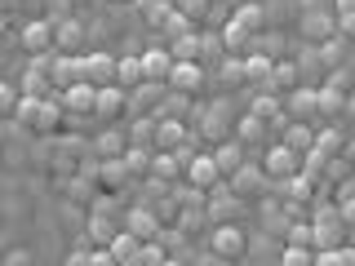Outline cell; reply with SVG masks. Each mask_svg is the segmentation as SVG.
<instances>
[{"mask_svg":"<svg viewBox=\"0 0 355 266\" xmlns=\"http://www.w3.org/2000/svg\"><path fill=\"white\" fill-rule=\"evenodd\" d=\"M98 177H103L107 191H116V186L129 177V164H125V160H103V173H98Z\"/></svg>","mask_w":355,"mask_h":266,"instance_id":"29","label":"cell"},{"mask_svg":"<svg viewBox=\"0 0 355 266\" xmlns=\"http://www.w3.org/2000/svg\"><path fill=\"white\" fill-rule=\"evenodd\" d=\"M18 44L31 53V58H44V53L53 49V22L49 18H31L27 27L18 31Z\"/></svg>","mask_w":355,"mask_h":266,"instance_id":"6","label":"cell"},{"mask_svg":"<svg viewBox=\"0 0 355 266\" xmlns=\"http://www.w3.org/2000/svg\"><path fill=\"white\" fill-rule=\"evenodd\" d=\"M209 9H214V0H182V9H178V14L191 22V18H200V14H209Z\"/></svg>","mask_w":355,"mask_h":266,"instance_id":"37","label":"cell"},{"mask_svg":"<svg viewBox=\"0 0 355 266\" xmlns=\"http://www.w3.org/2000/svg\"><path fill=\"white\" fill-rule=\"evenodd\" d=\"M62 266H89V253L85 249H76V253H67V262Z\"/></svg>","mask_w":355,"mask_h":266,"instance_id":"46","label":"cell"},{"mask_svg":"<svg viewBox=\"0 0 355 266\" xmlns=\"http://www.w3.org/2000/svg\"><path fill=\"white\" fill-rule=\"evenodd\" d=\"M262 125H266V120H258V116H244V120H240V142H253V138L262 133Z\"/></svg>","mask_w":355,"mask_h":266,"instance_id":"40","label":"cell"},{"mask_svg":"<svg viewBox=\"0 0 355 266\" xmlns=\"http://www.w3.org/2000/svg\"><path fill=\"white\" fill-rule=\"evenodd\" d=\"M120 111H129V89H120V85H103V89H98V103H94V116L116 120Z\"/></svg>","mask_w":355,"mask_h":266,"instance_id":"10","label":"cell"},{"mask_svg":"<svg viewBox=\"0 0 355 266\" xmlns=\"http://www.w3.org/2000/svg\"><path fill=\"white\" fill-rule=\"evenodd\" d=\"M80 44H85V22L80 18H58V22H53V49L76 53Z\"/></svg>","mask_w":355,"mask_h":266,"instance_id":"12","label":"cell"},{"mask_svg":"<svg viewBox=\"0 0 355 266\" xmlns=\"http://www.w3.org/2000/svg\"><path fill=\"white\" fill-rule=\"evenodd\" d=\"M320 111H324V116H333V111H347V103H342L338 89H320Z\"/></svg>","mask_w":355,"mask_h":266,"instance_id":"36","label":"cell"},{"mask_svg":"<svg viewBox=\"0 0 355 266\" xmlns=\"http://www.w3.org/2000/svg\"><path fill=\"white\" fill-rule=\"evenodd\" d=\"M155 142H160V151H182L187 125L182 120H155Z\"/></svg>","mask_w":355,"mask_h":266,"instance_id":"20","label":"cell"},{"mask_svg":"<svg viewBox=\"0 0 355 266\" xmlns=\"http://www.w3.org/2000/svg\"><path fill=\"white\" fill-rule=\"evenodd\" d=\"M5 31H9V14H0V40H5Z\"/></svg>","mask_w":355,"mask_h":266,"instance_id":"48","label":"cell"},{"mask_svg":"<svg viewBox=\"0 0 355 266\" xmlns=\"http://www.w3.org/2000/svg\"><path fill=\"white\" fill-rule=\"evenodd\" d=\"M320 116V89H293L288 94V120H311Z\"/></svg>","mask_w":355,"mask_h":266,"instance_id":"16","label":"cell"},{"mask_svg":"<svg viewBox=\"0 0 355 266\" xmlns=\"http://www.w3.org/2000/svg\"><path fill=\"white\" fill-rule=\"evenodd\" d=\"M111 5H125V0H111Z\"/></svg>","mask_w":355,"mask_h":266,"instance_id":"53","label":"cell"},{"mask_svg":"<svg viewBox=\"0 0 355 266\" xmlns=\"http://www.w3.org/2000/svg\"><path fill=\"white\" fill-rule=\"evenodd\" d=\"M89 266H120V262L111 258V249H94L89 253Z\"/></svg>","mask_w":355,"mask_h":266,"instance_id":"43","label":"cell"},{"mask_svg":"<svg viewBox=\"0 0 355 266\" xmlns=\"http://www.w3.org/2000/svg\"><path fill=\"white\" fill-rule=\"evenodd\" d=\"M164 266H187V262L182 258H164Z\"/></svg>","mask_w":355,"mask_h":266,"instance_id":"50","label":"cell"},{"mask_svg":"<svg viewBox=\"0 0 355 266\" xmlns=\"http://www.w3.org/2000/svg\"><path fill=\"white\" fill-rule=\"evenodd\" d=\"M178 173H187V164L178 160L173 151H155L151 155V177H160V182H178Z\"/></svg>","mask_w":355,"mask_h":266,"instance_id":"22","label":"cell"},{"mask_svg":"<svg viewBox=\"0 0 355 266\" xmlns=\"http://www.w3.org/2000/svg\"><path fill=\"white\" fill-rule=\"evenodd\" d=\"M49 80L53 89H71L85 80V53H58V58H49Z\"/></svg>","mask_w":355,"mask_h":266,"instance_id":"7","label":"cell"},{"mask_svg":"<svg viewBox=\"0 0 355 266\" xmlns=\"http://www.w3.org/2000/svg\"><path fill=\"white\" fill-rule=\"evenodd\" d=\"M44 107H49V98H27V94H22V98H18V111H14V120H18L22 129H36V133H40Z\"/></svg>","mask_w":355,"mask_h":266,"instance_id":"18","label":"cell"},{"mask_svg":"<svg viewBox=\"0 0 355 266\" xmlns=\"http://www.w3.org/2000/svg\"><path fill=\"white\" fill-rule=\"evenodd\" d=\"M236 22H244V27L253 31V36H258L262 31V22H266V14H262V5H236V14H231Z\"/></svg>","mask_w":355,"mask_h":266,"instance_id":"30","label":"cell"},{"mask_svg":"<svg viewBox=\"0 0 355 266\" xmlns=\"http://www.w3.org/2000/svg\"><path fill=\"white\" fill-rule=\"evenodd\" d=\"M222 76H227L231 85H240V80H244V62H236V58H231V62H227V71H222Z\"/></svg>","mask_w":355,"mask_h":266,"instance_id":"45","label":"cell"},{"mask_svg":"<svg viewBox=\"0 0 355 266\" xmlns=\"http://www.w3.org/2000/svg\"><path fill=\"white\" fill-rule=\"evenodd\" d=\"M338 5V14H355V0H333Z\"/></svg>","mask_w":355,"mask_h":266,"instance_id":"47","label":"cell"},{"mask_svg":"<svg viewBox=\"0 0 355 266\" xmlns=\"http://www.w3.org/2000/svg\"><path fill=\"white\" fill-rule=\"evenodd\" d=\"M0 253H5V231H0Z\"/></svg>","mask_w":355,"mask_h":266,"instance_id":"51","label":"cell"},{"mask_svg":"<svg viewBox=\"0 0 355 266\" xmlns=\"http://www.w3.org/2000/svg\"><path fill=\"white\" fill-rule=\"evenodd\" d=\"M173 62H200V36L196 31H187V36H178V44H173Z\"/></svg>","mask_w":355,"mask_h":266,"instance_id":"26","label":"cell"},{"mask_svg":"<svg viewBox=\"0 0 355 266\" xmlns=\"http://www.w3.org/2000/svg\"><path fill=\"white\" fill-rule=\"evenodd\" d=\"M138 9H147V22H151V27H169L173 14H178V9H169L164 0H142Z\"/></svg>","mask_w":355,"mask_h":266,"instance_id":"28","label":"cell"},{"mask_svg":"<svg viewBox=\"0 0 355 266\" xmlns=\"http://www.w3.org/2000/svg\"><path fill=\"white\" fill-rule=\"evenodd\" d=\"M200 80H205V66L200 62H173V71H169V94H196Z\"/></svg>","mask_w":355,"mask_h":266,"instance_id":"11","label":"cell"},{"mask_svg":"<svg viewBox=\"0 0 355 266\" xmlns=\"http://www.w3.org/2000/svg\"><path fill=\"white\" fill-rule=\"evenodd\" d=\"M240 204L244 200L231 191L227 182H218L214 191H209V204H205V218L214 222V227H222V222H236V213H240Z\"/></svg>","mask_w":355,"mask_h":266,"instance_id":"4","label":"cell"},{"mask_svg":"<svg viewBox=\"0 0 355 266\" xmlns=\"http://www.w3.org/2000/svg\"><path fill=\"white\" fill-rule=\"evenodd\" d=\"M222 44H227L231 53H249V49H253V31L244 27V22L227 18V27H222Z\"/></svg>","mask_w":355,"mask_h":266,"instance_id":"21","label":"cell"},{"mask_svg":"<svg viewBox=\"0 0 355 266\" xmlns=\"http://www.w3.org/2000/svg\"><path fill=\"white\" fill-rule=\"evenodd\" d=\"M262 182H266V173H262V169H253V164H240V169L227 177V186H231V191H236L240 200H244V195H258V191H262Z\"/></svg>","mask_w":355,"mask_h":266,"instance_id":"14","label":"cell"},{"mask_svg":"<svg viewBox=\"0 0 355 266\" xmlns=\"http://www.w3.org/2000/svg\"><path fill=\"white\" fill-rule=\"evenodd\" d=\"M293 80H297V66H293V62H275L271 85H293Z\"/></svg>","mask_w":355,"mask_h":266,"instance_id":"39","label":"cell"},{"mask_svg":"<svg viewBox=\"0 0 355 266\" xmlns=\"http://www.w3.org/2000/svg\"><path fill=\"white\" fill-rule=\"evenodd\" d=\"M284 147L297 151V155H311L315 151V129L306 120H284Z\"/></svg>","mask_w":355,"mask_h":266,"instance_id":"13","label":"cell"},{"mask_svg":"<svg viewBox=\"0 0 355 266\" xmlns=\"http://www.w3.org/2000/svg\"><path fill=\"white\" fill-rule=\"evenodd\" d=\"M67 5H80V0H67Z\"/></svg>","mask_w":355,"mask_h":266,"instance_id":"52","label":"cell"},{"mask_svg":"<svg viewBox=\"0 0 355 266\" xmlns=\"http://www.w3.org/2000/svg\"><path fill=\"white\" fill-rule=\"evenodd\" d=\"M98 151H103L107 160H125V142L116 138V129H107L103 138H98Z\"/></svg>","mask_w":355,"mask_h":266,"instance_id":"32","label":"cell"},{"mask_svg":"<svg viewBox=\"0 0 355 266\" xmlns=\"http://www.w3.org/2000/svg\"><path fill=\"white\" fill-rule=\"evenodd\" d=\"M107 249H111V258H116L120 266H129V262H133V258L142 253V240H138V236H129V231H120V236L111 240Z\"/></svg>","mask_w":355,"mask_h":266,"instance_id":"24","label":"cell"},{"mask_svg":"<svg viewBox=\"0 0 355 266\" xmlns=\"http://www.w3.org/2000/svg\"><path fill=\"white\" fill-rule=\"evenodd\" d=\"M253 116H258V120H275V116H280V103H275L271 94H258V98H253Z\"/></svg>","mask_w":355,"mask_h":266,"instance_id":"33","label":"cell"},{"mask_svg":"<svg viewBox=\"0 0 355 266\" xmlns=\"http://www.w3.org/2000/svg\"><path fill=\"white\" fill-rule=\"evenodd\" d=\"M214 160H218L222 177H231V173H236L240 164H244V147H240V142H227V147H218V151H214Z\"/></svg>","mask_w":355,"mask_h":266,"instance_id":"25","label":"cell"},{"mask_svg":"<svg viewBox=\"0 0 355 266\" xmlns=\"http://www.w3.org/2000/svg\"><path fill=\"white\" fill-rule=\"evenodd\" d=\"M142 71H147V80H155V85H169L173 53H164V49H142Z\"/></svg>","mask_w":355,"mask_h":266,"instance_id":"15","label":"cell"},{"mask_svg":"<svg viewBox=\"0 0 355 266\" xmlns=\"http://www.w3.org/2000/svg\"><path fill=\"white\" fill-rule=\"evenodd\" d=\"M284 244H297V249H311V253H315V231H311V222H288Z\"/></svg>","mask_w":355,"mask_h":266,"instance_id":"27","label":"cell"},{"mask_svg":"<svg viewBox=\"0 0 355 266\" xmlns=\"http://www.w3.org/2000/svg\"><path fill=\"white\" fill-rule=\"evenodd\" d=\"M338 213H342V227H347V231H355V195H347V200H342V204H338Z\"/></svg>","mask_w":355,"mask_h":266,"instance_id":"41","label":"cell"},{"mask_svg":"<svg viewBox=\"0 0 355 266\" xmlns=\"http://www.w3.org/2000/svg\"><path fill=\"white\" fill-rule=\"evenodd\" d=\"M138 5H142V0H138Z\"/></svg>","mask_w":355,"mask_h":266,"instance_id":"54","label":"cell"},{"mask_svg":"<svg viewBox=\"0 0 355 266\" xmlns=\"http://www.w3.org/2000/svg\"><path fill=\"white\" fill-rule=\"evenodd\" d=\"M222 49H227V44H222V36H214V31H205V36H200V58H205V53L222 58Z\"/></svg>","mask_w":355,"mask_h":266,"instance_id":"38","label":"cell"},{"mask_svg":"<svg viewBox=\"0 0 355 266\" xmlns=\"http://www.w3.org/2000/svg\"><path fill=\"white\" fill-rule=\"evenodd\" d=\"M116 85H120V89H138V85H147V71H142V53H125V58L116 62Z\"/></svg>","mask_w":355,"mask_h":266,"instance_id":"17","label":"cell"},{"mask_svg":"<svg viewBox=\"0 0 355 266\" xmlns=\"http://www.w3.org/2000/svg\"><path fill=\"white\" fill-rule=\"evenodd\" d=\"M302 160H306V155L288 151L284 142H280V147H271V151H266V164H262V173L271 177V182H288V177H297V173H302Z\"/></svg>","mask_w":355,"mask_h":266,"instance_id":"3","label":"cell"},{"mask_svg":"<svg viewBox=\"0 0 355 266\" xmlns=\"http://www.w3.org/2000/svg\"><path fill=\"white\" fill-rule=\"evenodd\" d=\"M155 138V120H138L133 125V142H151Z\"/></svg>","mask_w":355,"mask_h":266,"instance_id":"42","label":"cell"},{"mask_svg":"<svg viewBox=\"0 0 355 266\" xmlns=\"http://www.w3.org/2000/svg\"><path fill=\"white\" fill-rule=\"evenodd\" d=\"M218 182H227V177H222L218 160H214V151L191 155V160H187V186H196V191H205V195H209Z\"/></svg>","mask_w":355,"mask_h":266,"instance_id":"2","label":"cell"},{"mask_svg":"<svg viewBox=\"0 0 355 266\" xmlns=\"http://www.w3.org/2000/svg\"><path fill=\"white\" fill-rule=\"evenodd\" d=\"M125 231L147 244V240H155V236L164 231V218L155 213L151 204H133V209H125Z\"/></svg>","mask_w":355,"mask_h":266,"instance_id":"5","label":"cell"},{"mask_svg":"<svg viewBox=\"0 0 355 266\" xmlns=\"http://www.w3.org/2000/svg\"><path fill=\"white\" fill-rule=\"evenodd\" d=\"M18 5V0H0V14H9V9H14Z\"/></svg>","mask_w":355,"mask_h":266,"instance_id":"49","label":"cell"},{"mask_svg":"<svg viewBox=\"0 0 355 266\" xmlns=\"http://www.w3.org/2000/svg\"><path fill=\"white\" fill-rule=\"evenodd\" d=\"M116 53H85V80L94 85V89H103V85H116Z\"/></svg>","mask_w":355,"mask_h":266,"instance_id":"8","label":"cell"},{"mask_svg":"<svg viewBox=\"0 0 355 266\" xmlns=\"http://www.w3.org/2000/svg\"><path fill=\"white\" fill-rule=\"evenodd\" d=\"M94 103H98V89L89 80L62 89V111H71V116H94Z\"/></svg>","mask_w":355,"mask_h":266,"instance_id":"9","label":"cell"},{"mask_svg":"<svg viewBox=\"0 0 355 266\" xmlns=\"http://www.w3.org/2000/svg\"><path fill=\"white\" fill-rule=\"evenodd\" d=\"M209 249H214L222 262H236V258L249 253V236H244L236 222H222V227H214V236H209Z\"/></svg>","mask_w":355,"mask_h":266,"instance_id":"1","label":"cell"},{"mask_svg":"<svg viewBox=\"0 0 355 266\" xmlns=\"http://www.w3.org/2000/svg\"><path fill=\"white\" fill-rule=\"evenodd\" d=\"M271 71H275V62L266 53H249L244 58V85H271Z\"/></svg>","mask_w":355,"mask_h":266,"instance_id":"23","label":"cell"},{"mask_svg":"<svg viewBox=\"0 0 355 266\" xmlns=\"http://www.w3.org/2000/svg\"><path fill=\"white\" fill-rule=\"evenodd\" d=\"M18 98H22V89L0 80V116H14V111H18Z\"/></svg>","mask_w":355,"mask_h":266,"instance_id":"34","label":"cell"},{"mask_svg":"<svg viewBox=\"0 0 355 266\" xmlns=\"http://www.w3.org/2000/svg\"><path fill=\"white\" fill-rule=\"evenodd\" d=\"M311 262H315V253H311V249L284 244V253H280V266H311Z\"/></svg>","mask_w":355,"mask_h":266,"instance_id":"31","label":"cell"},{"mask_svg":"<svg viewBox=\"0 0 355 266\" xmlns=\"http://www.w3.org/2000/svg\"><path fill=\"white\" fill-rule=\"evenodd\" d=\"M5 266H31V253H27V249H14V253H5Z\"/></svg>","mask_w":355,"mask_h":266,"instance_id":"44","label":"cell"},{"mask_svg":"<svg viewBox=\"0 0 355 266\" xmlns=\"http://www.w3.org/2000/svg\"><path fill=\"white\" fill-rule=\"evenodd\" d=\"M125 164H129V173H142V177H147L151 173V151H125Z\"/></svg>","mask_w":355,"mask_h":266,"instance_id":"35","label":"cell"},{"mask_svg":"<svg viewBox=\"0 0 355 266\" xmlns=\"http://www.w3.org/2000/svg\"><path fill=\"white\" fill-rule=\"evenodd\" d=\"M333 31H338V22H333L329 14H315V9H311V14L302 18V36H306V40H315V44H329V40H333Z\"/></svg>","mask_w":355,"mask_h":266,"instance_id":"19","label":"cell"}]
</instances>
